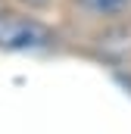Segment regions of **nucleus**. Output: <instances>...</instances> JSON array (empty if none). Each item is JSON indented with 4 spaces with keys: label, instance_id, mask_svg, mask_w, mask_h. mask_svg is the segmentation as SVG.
Listing matches in <instances>:
<instances>
[{
    "label": "nucleus",
    "instance_id": "3",
    "mask_svg": "<svg viewBox=\"0 0 131 134\" xmlns=\"http://www.w3.org/2000/svg\"><path fill=\"white\" fill-rule=\"evenodd\" d=\"M22 3H25V6H34V9H41V6H47L50 0H22Z\"/></svg>",
    "mask_w": 131,
    "mask_h": 134
},
{
    "label": "nucleus",
    "instance_id": "1",
    "mask_svg": "<svg viewBox=\"0 0 131 134\" xmlns=\"http://www.w3.org/2000/svg\"><path fill=\"white\" fill-rule=\"evenodd\" d=\"M50 44V31L28 16L0 13V47L3 50H41Z\"/></svg>",
    "mask_w": 131,
    "mask_h": 134
},
{
    "label": "nucleus",
    "instance_id": "2",
    "mask_svg": "<svg viewBox=\"0 0 131 134\" xmlns=\"http://www.w3.org/2000/svg\"><path fill=\"white\" fill-rule=\"evenodd\" d=\"M75 3L88 16H97V19H119L131 13V0H75Z\"/></svg>",
    "mask_w": 131,
    "mask_h": 134
}]
</instances>
